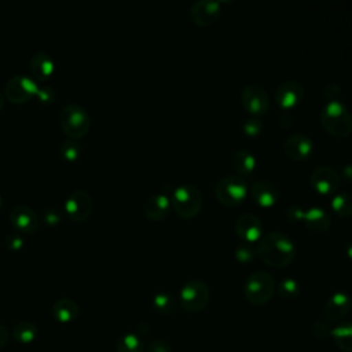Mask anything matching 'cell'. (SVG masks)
Returning <instances> with one entry per match:
<instances>
[{
	"label": "cell",
	"mask_w": 352,
	"mask_h": 352,
	"mask_svg": "<svg viewBox=\"0 0 352 352\" xmlns=\"http://www.w3.org/2000/svg\"><path fill=\"white\" fill-rule=\"evenodd\" d=\"M37 337V327L33 322H28V320H23V322H19L14 326L12 329V338L19 342V344H30L36 340Z\"/></svg>",
	"instance_id": "obj_25"
},
{
	"label": "cell",
	"mask_w": 352,
	"mask_h": 352,
	"mask_svg": "<svg viewBox=\"0 0 352 352\" xmlns=\"http://www.w3.org/2000/svg\"><path fill=\"white\" fill-rule=\"evenodd\" d=\"M204 204L202 194L197 186L182 184L170 194V205L182 219L195 217Z\"/></svg>",
	"instance_id": "obj_3"
},
{
	"label": "cell",
	"mask_w": 352,
	"mask_h": 352,
	"mask_svg": "<svg viewBox=\"0 0 352 352\" xmlns=\"http://www.w3.org/2000/svg\"><path fill=\"white\" fill-rule=\"evenodd\" d=\"M286 216L293 221H300L304 217V209H301L300 206H289L286 209Z\"/></svg>",
	"instance_id": "obj_39"
},
{
	"label": "cell",
	"mask_w": 352,
	"mask_h": 352,
	"mask_svg": "<svg viewBox=\"0 0 352 352\" xmlns=\"http://www.w3.org/2000/svg\"><path fill=\"white\" fill-rule=\"evenodd\" d=\"M331 334V329L329 327V324L323 320H319L316 322L314 326H312V336L318 340H324L327 338Z\"/></svg>",
	"instance_id": "obj_35"
},
{
	"label": "cell",
	"mask_w": 352,
	"mask_h": 352,
	"mask_svg": "<svg viewBox=\"0 0 352 352\" xmlns=\"http://www.w3.org/2000/svg\"><path fill=\"white\" fill-rule=\"evenodd\" d=\"M241 103L253 116H263L270 109V98L258 84H248L242 88Z\"/></svg>",
	"instance_id": "obj_9"
},
{
	"label": "cell",
	"mask_w": 352,
	"mask_h": 352,
	"mask_svg": "<svg viewBox=\"0 0 352 352\" xmlns=\"http://www.w3.org/2000/svg\"><path fill=\"white\" fill-rule=\"evenodd\" d=\"M309 183L319 194H333L341 184V176L333 166L319 165L312 170Z\"/></svg>",
	"instance_id": "obj_11"
},
{
	"label": "cell",
	"mask_w": 352,
	"mask_h": 352,
	"mask_svg": "<svg viewBox=\"0 0 352 352\" xmlns=\"http://www.w3.org/2000/svg\"><path fill=\"white\" fill-rule=\"evenodd\" d=\"M36 95L38 96V99H40L41 102L48 103V102H51V100L55 98V91L52 89V87L45 85V87H43V88H38L37 92H36Z\"/></svg>",
	"instance_id": "obj_38"
},
{
	"label": "cell",
	"mask_w": 352,
	"mask_h": 352,
	"mask_svg": "<svg viewBox=\"0 0 352 352\" xmlns=\"http://www.w3.org/2000/svg\"><path fill=\"white\" fill-rule=\"evenodd\" d=\"M59 154L66 161H76L81 154V147L74 139H66L59 144Z\"/></svg>",
	"instance_id": "obj_29"
},
{
	"label": "cell",
	"mask_w": 352,
	"mask_h": 352,
	"mask_svg": "<svg viewBox=\"0 0 352 352\" xmlns=\"http://www.w3.org/2000/svg\"><path fill=\"white\" fill-rule=\"evenodd\" d=\"M261 129H263V124L258 118H248V120H243L242 122V131L248 136H256L261 132Z\"/></svg>",
	"instance_id": "obj_33"
},
{
	"label": "cell",
	"mask_w": 352,
	"mask_h": 352,
	"mask_svg": "<svg viewBox=\"0 0 352 352\" xmlns=\"http://www.w3.org/2000/svg\"><path fill=\"white\" fill-rule=\"evenodd\" d=\"M220 11V3L216 0H197L190 6L188 16L198 26H209L217 21Z\"/></svg>",
	"instance_id": "obj_13"
},
{
	"label": "cell",
	"mask_w": 352,
	"mask_h": 352,
	"mask_svg": "<svg viewBox=\"0 0 352 352\" xmlns=\"http://www.w3.org/2000/svg\"><path fill=\"white\" fill-rule=\"evenodd\" d=\"M253 201L261 208H271L279 199V188L270 180H258L250 187Z\"/></svg>",
	"instance_id": "obj_18"
},
{
	"label": "cell",
	"mask_w": 352,
	"mask_h": 352,
	"mask_svg": "<svg viewBox=\"0 0 352 352\" xmlns=\"http://www.w3.org/2000/svg\"><path fill=\"white\" fill-rule=\"evenodd\" d=\"M275 292V280L265 271H256L250 274L245 282V298L253 305L267 304Z\"/></svg>",
	"instance_id": "obj_5"
},
{
	"label": "cell",
	"mask_w": 352,
	"mask_h": 352,
	"mask_svg": "<svg viewBox=\"0 0 352 352\" xmlns=\"http://www.w3.org/2000/svg\"><path fill=\"white\" fill-rule=\"evenodd\" d=\"M231 164L234 170L241 176H250L256 169V157L249 150H238L234 153L231 158Z\"/></svg>",
	"instance_id": "obj_23"
},
{
	"label": "cell",
	"mask_w": 352,
	"mask_h": 352,
	"mask_svg": "<svg viewBox=\"0 0 352 352\" xmlns=\"http://www.w3.org/2000/svg\"><path fill=\"white\" fill-rule=\"evenodd\" d=\"M3 106H4V96H3V94L0 92V110L3 109Z\"/></svg>",
	"instance_id": "obj_44"
},
{
	"label": "cell",
	"mask_w": 352,
	"mask_h": 352,
	"mask_svg": "<svg viewBox=\"0 0 352 352\" xmlns=\"http://www.w3.org/2000/svg\"><path fill=\"white\" fill-rule=\"evenodd\" d=\"M341 175H342L345 179H348V180H351V182H352V162L345 164V165L342 166V169H341Z\"/></svg>",
	"instance_id": "obj_42"
},
{
	"label": "cell",
	"mask_w": 352,
	"mask_h": 352,
	"mask_svg": "<svg viewBox=\"0 0 352 352\" xmlns=\"http://www.w3.org/2000/svg\"><path fill=\"white\" fill-rule=\"evenodd\" d=\"M8 338H10L8 330L3 324H0V348H3L7 344Z\"/></svg>",
	"instance_id": "obj_41"
},
{
	"label": "cell",
	"mask_w": 352,
	"mask_h": 352,
	"mask_svg": "<svg viewBox=\"0 0 352 352\" xmlns=\"http://www.w3.org/2000/svg\"><path fill=\"white\" fill-rule=\"evenodd\" d=\"M304 98V85L297 80H286L274 92L276 104L283 110L296 107Z\"/></svg>",
	"instance_id": "obj_12"
},
{
	"label": "cell",
	"mask_w": 352,
	"mask_h": 352,
	"mask_svg": "<svg viewBox=\"0 0 352 352\" xmlns=\"http://www.w3.org/2000/svg\"><path fill=\"white\" fill-rule=\"evenodd\" d=\"M248 190L246 180L236 175L220 177L213 187L216 198L226 206L239 205L246 198Z\"/></svg>",
	"instance_id": "obj_6"
},
{
	"label": "cell",
	"mask_w": 352,
	"mask_h": 352,
	"mask_svg": "<svg viewBox=\"0 0 352 352\" xmlns=\"http://www.w3.org/2000/svg\"><path fill=\"white\" fill-rule=\"evenodd\" d=\"M0 208H1V195H0Z\"/></svg>",
	"instance_id": "obj_45"
},
{
	"label": "cell",
	"mask_w": 352,
	"mask_h": 352,
	"mask_svg": "<svg viewBox=\"0 0 352 352\" xmlns=\"http://www.w3.org/2000/svg\"><path fill=\"white\" fill-rule=\"evenodd\" d=\"M278 293L280 297H283L286 300H292L298 296L300 285L293 278H285L278 283Z\"/></svg>",
	"instance_id": "obj_30"
},
{
	"label": "cell",
	"mask_w": 352,
	"mask_h": 352,
	"mask_svg": "<svg viewBox=\"0 0 352 352\" xmlns=\"http://www.w3.org/2000/svg\"><path fill=\"white\" fill-rule=\"evenodd\" d=\"M147 352H173L172 346L162 340H153L147 345Z\"/></svg>",
	"instance_id": "obj_37"
},
{
	"label": "cell",
	"mask_w": 352,
	"mask_h": 352,
	"mask_svg": "<svg viewBox=\"0 0 352 352\" xmlns=\"http://www.w3.org/2000/svg\"><path fill=\"white\" fill-rule=\"evenodd\" d=\"M43 219L47 224H58L60 220H62V213L59 212L58 208H54V206H50V208H45L43 210Z\"/></svg>",
	"instance_id": "obj_34"
},
{
	"label": "cell",
	"mask_w": 352,
	"mask_h": 352,
	"mask_svg": "<svg viewBox=\"0 0 352 352\" xmlns=\"http://www.w3.org/2000/svg\"><path fill=\"white\" fill-rule=\"evenodd\" d=\"M302 221L314 232H326L331 224L329 213L319 206H311L304 210Z\"/></svg>",
	"instance_id": "obj_20"
},
{
	"label": "cell",
	"mask_w": 352,
	"mask_h": 352,
	"mask_svg": "<svg viewBox=\"0 0 352 352\" xmlns=\"http://www.w3.org/2000/svg\"><path fill=\"white\" fill-rule=\"evenodd\" d=\"M256 254V250L250 246V243H241L236 246L235 249V258L239 261V263H249L253 260Z\"/></svg>",
	"instance_id": "obj_31"
},
{
	"label": "cell",
	"mask_w": 352,
	"mask_h": 352,
	"mask_svg": "<svg viewBox=\"0 0 352 352\" xmlns=\"http://www.w3.org/2000/svg\"><path fill=\"white\" fill-rule=\"evenodd\" d=\"M283 150L289 158H292L294 161H301L311 155V153L314 150V140L308 135L297 132V133L290 135L285 140Z\"/></svg>",
	"instance_id": "obj_15"
},
{
	"label": "cell",
	"mask_w": 352,
	"mask_h": 352,
	"mask_svg": "<svg viewBox=\"0 0 352 352\" xmlns=\"http://www.w3.org/2000/svg\"><path fill=\"white\" fill-rule=\"evenodd\" d=\"M116 351L117 352H143L144 342L140 338V336L135 333H126L118 338Z\"/></svg>",
	"instance_id": "obj_27"
},
{
	"label": "cell",
	"mask_w": 352,
	"mask_h": 352,
	"mask_svg": "<svg viewBox=\"0 0 352 352\" xmlns=\"http://www.w3.org/2000/svg\"><path fill=\"white\" fill-rule=\"evenodd\" d=\"M278 121H279V124H280L282 126H285V128H289V126L293 125V117H292L289 113H285V111L279 114Z\"/></svg>",
	"instance_id": "obj_40"
},
{
	"label": "cell",
	"mask_w": 352,
	"mask_h": 352,
	"mask_svg": "<svg viewBox=\"0 0 352 352\" xmlns=\"http://www.w3.org/2000/svg\"><path fill=\"white\" fill-rule=\"evenodd\" d=\"M236 235L246 243L256 242L263 235V224L261 220L252 213L241 214L234 224Z\"/></svg>",
	"instance_id": "obj_14"
},
{
	"label": "cell",
	"mask_w": 352,
	"mask_h": 352,
	"mask_svg": "<svg viewBox=\"0 0 352 352\" xmlns=\"http://www.w3.org/2000/svg\"><path fill=\"white\" fill-rule=\"evenodd\" d=\"M37 89L38 87L32 77L26 74H15L6 81L4 95L12 103H23L29 100Z\"/></svg>",
	"instance_id": "obj_8"
},
{
	"label": "cell",
	"mask_w": 352,
	"mask_h": 352,
	"mask_svg": "<svg viewBox=\"0 0 352 352\" xmlns=\"http://www.w3.org/2000/svg\"><path fill=\"white\" fill-rule=\"evenodd\" d=\"M351 308H352V300L349 294L344 292H336L326 301L323 314L329 322H338L349 314Z\"/></svg>",
	"instance_id": "obj_16"
},
{
	"label": "cell",
	"mask_w": 352,
	"mask_h": 352,
	"mask_svg": "<svg viewBox=\"0 0 352 352\" xmlns=\"http://www.w3.org/2000/svg\"><path fill=\"white\" fill-rule=\"evenodd\" d=\"M170 209V199L166 194L158 192L147 197L143 202V212L144 214L154 221L164 220Z\"/></svg>",
	"instance_id": "obj_19"
},
{
	"label": "cell",
	"mask_w": 352,
	"mask_h": 352,
	"mask_svg": "<svg viewBox=\"0 0 352 352\" xmlns=\"http://www.w3.org/2000/svg\"><path fill=\"white\" fill-rule=\"evenodd\" d=\"M59 124L63 132L76 140L89 131L91 117L81 104L67 103L59 111Z\"/></svg>",
	"instance_id": "obj_4"
},
{
	"label": "cell",
	"mask_w": 352,
	"mask_h": 352,
	"mask_svg": "<svg viewBox=\"0 0 352 352\" xmlns=\"http://www.w3.org/2000/svg\"><path fill=\"white\" fill-rule=\"evenodd\" d=\"M65 209L69 217L74 221H84L89 217L94 209L91 194L82 188H77L69 194L65 201Z\"/></svg>",
	"instance_id": "obj_10"
},
{
	"label": "cell",
	"mask_w": 352,
	"mask_h": 352,
	"mask_svg": "<svg viewBox=\"0 0 352 352\" xmlns=\"http://www.w3.org/2000/svg\"><path fill=\"white\" fill-rule=\"evenodd\" d=\"M322 92H323V96L327 99V102L341 100V98H342L341 87L337 82H334V81H330V82L324 84Z\"/></svg>",
	"instance_id": "obj_32"
},
{
	"label": "cell",
	"mask_w": 352,
	"mask_h": 352,
	"mask_svg": "<svg viewBox=\"0 0 352 352\" xmlns=\"http://www.w3.org/2000/svg\"><path fill=\"white\" fill-rule=\"evenodd\" d=\"M209 287L204 280L192 279L180 289V304L187 312H198L209 302Z\"/></svg>",
	"instance_id": "obj_7"
},
{
	"label": "cell",
	"mask_w": 352,
	"mask_h": 352,
	"mask_svg": "<svg viewBox=\"0 0 352 352\" xmlns=\"http://www.w3.org/2000/svg\"><path fill=\"white\" fill-rule=\"evenodd\" d=\"M345 253L348 257L352 258V241H349L346 245H345Z\"/></svg>",
	"instance_id": "obj_43"
},
{
	"label": "cell",
	"mask_w": 352,
	"mask_h": 352,
	"mask_svg": "<svg viewBox=\"0 0 352 352\" xmlns=\"http://www.w3.org/2000/svg\"><path fill=\"white\" fill-rule=\"evenodd\" d=\"M30 72L38 80H45L54 73V59L44 51H37L30 58Z\"/></svg>",
	"instance_id": "obj_21"
},
{
	"label": "cell",
	"mask_w": 352,
	"mask_h": 352,
	"mask_svg": "<svg viewBox=\"0 0 352 352\" xmlns=\"http://www.w3.org/2000/svg\"><path fill=\"white\" fill-rule=\"evenodd\" d=\"M23 236L19 232H11L6 236V246L11 250H18L23 246Z\"/></svg>",
	"instance_id": "obj_36"
},
{
	"label": "cell",
	"mask_w": 352,
	"mask_h": 352,
	"mask_svg": "<svg viewBox=\"0 0 352 352\" xmlns=\"http://www.w3.org/2000/svg\"><path fill=\"white\" fill-rule=\"evenodd\" d=\"M331 209L340 216L346 217L352 214V194L348 191L336 192L331 198Z\"/></svg>",
	"instance_id": "obj_26"
},
{
	"label": "cell",
	"mask_w": 352,
	"mask_h": 352,
	"mask_svg": "<svg viewBox=\"0 0 352 352\" xmlns=\"http://www.w3.org/2000/svg\"><path fill=\"white\" fill-rule=\"evenodd\" d=\"M323 128L337 138H345L352 132V116L342 100L326 102L320 111Z\"/></svg>",
	"instance_id": "obj_2"
},
{
	"label": "cell",
	"mask_w": 352,
	"mask_h": 352,
	"mask_svg": "<svg viewBox=\"0 0 352 352\" xmlns=\"http://www.w3.org/2000/svg\"><path fill=\"white\" fill-rule=\"evenodd\" d=\"M51 312L54 319H56L59 323H69L78 316L80 308L76 301H73L72 298L63 297L54 302Z\"/></svg>",
	"instance_id": "obj_22"
},
{
	"label": "cell",
	"mask_w": 352,
	"mask_h": 352,
	"mask_svg": "<svg viewBox=\"0 0 352 352\" xmlns=\"http://www.w3.org/2000/svg\"><path fill=\"white\" fill-rule=\"evenodd\" d=\"M11 224L23 232H34L40 226V219L37 213L26 205H16L10 212Z\"/></svg>",
	"instance_id": "obj_17"
},
{
	"label": "cell",
	"mask_w": 352,
	"mask_h": 352,
	"mask_svg": "<svg viewBox=\"0 0 352 352\" xmlns=\"http://www.w3.org/2000/svg\"><path fill=\"white\" fill-rule=\"evenodd\" d=\"M330 337L341 351L352 352V322L341 323L331 329Z\"/></svg>",
	"instance_id": "obj_24"
},
{
	"label": "cell",
	"mask_w": 352,
	"mask_h": 352,
	"mask_svg": "<svg viewBox=\"0 0 352 352\" xmlns=\"http://www.w3.org/2000/svg\"><path fill=\"white\" fill-rule=\"evenodd\" d=\"M153 307L157 312L164 314V315H169L173 314L176 311V300L173 298L172 294L168 293H157L153 298Z\"/></svg>",
	"instance_id": "obj_28"
},
{
	"label": "cell",
	"mask_w": 352,
	"mask_h": 352,
	"mask_svg": "<svg viewBox=\"0 0 352 352\" xmlns=\"http://www.w3.org/2000/svg\"><path fill=\"white\" fill-rule=\"evenodd\" d=\"M257 254L270 267L282 268L294 260L296 246L286 234L280 231H270L258 239Z\"/></svg>",
	"instance_id": "obj_1"
}]
</instances>
